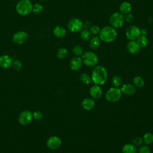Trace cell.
I'll return each instance as SVG.
<instances>
[{
  "label": "cell",
  "instance_id": "6da1fadb",
  "mask_svg": "<svg viewBox=\"0 0 153 153\" xmlns=\"http://www.w3.org/2000/svg\"><path fill=\"white\" fill-rule=\"evenodd\" d=\"M107 77V71L103 66H97L93 69L91 74V80L96 85L104 84L106 81Z\"/></svg>",
  "mask_w": 153,
  "mask_h": 153
},
{
  "label": "cell",
  "instance_id": "7a4b0ae2",
  "mask_svg": "<svg viewBox=\"0 0 153 153\" xmlns=\"http://www.w3.org/2000/svg\"><path fill=\"white\" fill-rule=\"evenodd\" d=\"M99 34L100 39L105 42H112L117 37L116 29L111 26H106L103 27L100 30Z\"/></svg>",
  "mask_w": 153,
  "mask_h": 153
},
{
  "label": "cell",
  "instance_id": "3957f363",
  "mask_svg": "<svg viewBox=\"0 0 153 153\" xmlns=\"http://www.w3.org/2000/svg\"><path fill=\"white\" fill-rule=\"evenodd\" d=\"M16 11L20 15L29 14L33 8V5L29 0H20L16 5Z\"/></svg>",
  "mask_w": 153,
  "mask_h": 153
},
{
  "label": "cell",
  "instance_id": "277c9868",
  "mask_svg": "<svg viewBox=\"0 0 153 153\" xmlns=\"http://www.w3.org/2000/svg\"><path fill=\"white\" fill-rule=\"evenodd\" d=\"M82 63L87 66H95L98 62V57L97 56L91 51L85 52L82 56Z\"/></svg>",
  "mask_w": 153,
  "mask_h": 153
},
{
  "label": "cell",
  "instance_id": "5b68a950",
  "mask_svg": "<svg viewBox=\"0 0 153 153\" xmlns=\"http://www.w3.org/2000/svg\"><path fill=\"white\" fill-rule=\"evenodd\" d=\"M121 97V91L117 87L110 88L106 93V99L110 102H115L120 99Z\"/></svg>",
  "mask_w": 153,
  "mask_h": 153
},
{
  "label": "cell",
  "instance_id": "8992f818",
  "mask_svg": "<svg viewBox=\"0 0 153 153\" xmlns=\"http://www.w3.org/2000/svg\"><path fill=\"white\" fill-rule=\"evenodd\" d=\"M124 22V17L123 14L119 12H115L112 14L109 18V23L112 27L119 28L121 27Z\"/></svg>",
  "mask_w": 153,
  "mask_h": 153
},
{
  "label": "cell",
  "instance_id": "52a82bcc",
  "mask_svg": "<svg viewBox=\"0 0 153 153\" xmlns=\"http://www.w3.org/2000/svg\"><path fill=\"white\" fill-rule=\"evenodd\" d=\"M140 35V29L135 26L131 25L128 26L126 31V36L130 41H135Z\"/></svg>",
  "mask_w": 153,
  "mask_h": 153
},
{
  "label": "cell",
  "instance_id": "ba28073f",
  "mask_svg": "<svg viewBox=\"0 0 153 153\" xmlns=\"http://www.w3.org/2000/svg\"><path fill=\"white\" fill-rule=\"evenodd\" d=\"M83 27L82 22L78 19L74 18L71 19L68 23V29L72 32H76L81 30Z\"/></svg>",
  "mask_w": 153,
  "mask_h": 153
},
{
  "label": "cell",
  "instance_id": "9c48e42d",
  "mask_svg": "<svg viewBox=\"0 0 153 153\" xmlns=\"http://www.w3.org/2000/svg\"><path fill=\"white\" fill-rule=\"evenodd\" d=\"M29 38V35L25 31H19L14 33L13 36V41L16 44H22L27 41Z\"/></svg>",
  "mask_w": 153,
  "mask_h": 153
},
{
  "label": "cell",
  "instance_id": "30bf717a",
  "mask_svg": "<svg viewBox=\"0 0 153 153\" xmlns=\"http://www.w3.org/2000/svg\"><path fill=\"white\" fill-rule=\"evenodd\" d=\"M33 114L30 111H24L20 113L19 117V122L22 125H27L32 121Z\"/></svg>",
  "mask_w": 153,
  "mask_h": 153
},
{
  "label": "cell",
  "instance_id": "8fae6325",
  "mask_svg": "<svg viewBox=\"0 0 153 153\" xmlns=\"http://www.w3.org/2000/svg\"><path fill=\"white\" fill-rule=\"evenodd\" d=\"M62 144L61 139L56 136L50 137L47 141V146L51 149H56L59 148Z\"/></svg>",
  "mask_w": 153,
  "mask_h": 153
},
{
  "label": "cell",
  "instance_id": "7c38bea8",
  "mask_svg": "<svg viewBox=\"0 0 153 153\" xmlns=\"http://www.w3.org/2000/svg\"><path fill=\"white\" fill-rule=\"evenodd\" d=\"M13 62V58L8 55H2L0 56V66L2 68H8Z\"/></svg>",
  "mask_w": 153,
  "mask_h": 153
},
{
  "label": "cell",
  "instance_id": "4fadbf2b",
  "mask_svg": "<svg viewBox=\"0 0 153 153\" xmlns=\"http://www.w3.org/2000/svg\"><path fill=\"white\" fill-rule=\"evenodd\" d=\"M90 94L93 99H97L102 96V90L99 85H94L90 88Z\"/></svg>",
  "mask_w": 153,
  "mask_h": 153
},
{
  "label": "cell",
  "instance_id": "5bb4252c",
  "mask_svg": "<svg viewBox=\"0 0 153 153\" xmlns=\"http://www.w3.org/2000/svg\"><path fill=\"white\" fill-rule=\"evenodd\" d=\"M82 64V61L81 58L79 57H75L71 60L69 66L72 70L77 71L81 67Z\"/></svg>",
  "mask_w": 153,
  "mask_h": 153
},
{
  "label": "cell",
  "instance_id": "9a60e30c",
  "mask_svg": "<svg viewBox=\"0 0 153 153\" xmlns=\"http://www.w3.org/2000/svg\"><path fill=\"white\" fill-rule=\"evenodd\" d=\"M121 91L123 93L127 95H133L136 91V87L130 84H125L121 88Z\"/></svg>",
  "mask_w": 153,
  "mask_h": 153
},
{
  "label": "cell",
  "instance_id": "2e32d148",
  "mask_svg": "<svg viewBox=\"0 0 153 153\" xmlns=\"http://www.w3.org/2000/svg\"><path fill=\"white\" fill-rule=\"evenodd\" d=\"M128 51L131 54H135L139 51L140 47L136 41H130L127 45Z\"/></svg>",
  "mask_w": 153,
  "mask_h": 153
},
{
  "label": "cell",
  "instance_id": "e0dca14e",
  "mask_svg": "<svg viewBox=\"0 0 153 153\" xmlns=\"http://www.w3.org/2000/svg\"><path fill=\"white\" fill-rule=\"evenodd\" d=\"M81 105L84 109L91 110L94 107L95 103L93 99L91 98H86L82 100Z\"/></svg>",
  "mask_w": 153,
  "mask_h": 153
},
{
  "label": "cell",
  "instance_id": "ac0fdd59",
  "mask_svg": "<svg viewBox=\"0 0 153 153\" xmlns=\"http://www.w3.org/2000/svg\"><path fill=\"white\" fill-rule=\"evenodd\" d=\"M131 10V5L127 1L122 2L120 6V13L123 14H126L129 13Z\"/></svg>",
  "mask_w": 153,
  "mask_h": 153
},
{
  "label": "cell",
  "instance_id": "d6986e66",
  "mask_svg": "<svg viewBox=\"0 0 153 153\" xmlns=\"http://www.w3.org/2000/svg\"><path fill=\"white\" fill-rule=\"evenodd\" d=\"M53 34L57 38H62L65 36L66 30L63 27L61 26H56L53 29Z\"/></svg>",
  "mask_w": 153,
  "mask_h": 153
},
{
  "label": "cell",
  "instance_id": "ffe728a7",
  "mask_svg": "<svg viewBox=\"0 0 153 153\" xmlns=\"http://www.w3.org/2000/svg\"><path fill=\"white\" fill-rule=\"evenodd\" d=\"M100 44V39L99 37L94 36L91 37L89 41V45L91 48L92 49H96L97 48Z\"/></svg>",
  "mask_w": 153,
  "mask_h": 153
},
{
  "label": "cell",
  "instance_id": "44dd1931",
  "mask_svg": "<svg viewBox=\"0 0 153 153\" xmlns=\"http://www.w3.org/2000/svg\"><path fill=\"white\" fill-rule=\"evenodd\" d=\"M122 152L123 153H136V148L134 145L127 143L123 146Z\"/></svg>",
  "mask_w": 153,
  "mask_h": 153
},
{
  "label": "cell",
  "instance_id": "7402d4cb",
  "mask_svg": "<svg viewBox=\"0 0 153 153\" xmlns=\"http://www.w3.org/2000/svg\"><path fill=\"white\" fill-rule=\"evenodd\" d=\"M137 44L140 48H143L146 47L148 44V39L145 35H140L136 41Z\"/></svg>",
  "mask_w": 153,
  "mask_h": 153
},
{
  "label": "cell",
  "instance_id": "603a6c76",
  "mask_svg": "<svg viewBox=\"0 0 153 153\" xmlns=\"http://www.w3.org/2000/svg\"><path fill=\"white\" fill-rule=\"evenodd\" d=\"M91 33L87 29H82L80 32V37L83 41H88L91 38Z\"/></svg>",
  "mask_w": 153,
  "mask_h": 153
},
{
  "label": "cell",
  "instance_id": "cb8c5ba5",
  "mask_svg": "<svg viewBox=\"0 0 153 153\" xmlns=\"http://www.w3.org/2000/svg\"><path fill=\"white\" fill-rule=\"evenodd\" d=\"M68 51L65 48H60L57 51V56L59 59H63L66 58L68 56Z\"/></svg>",
  "mask_w": 153,
  "mask_h": 153
},
{
  "label": "cell",
  "instance_id": "d4e9b609",
  "mask_svg": "<svg viewBox=\"0 0 153 153\" xmlns=\"http://www.w3.org/2000/svg\"><path fill=\"white\" fill-rule=\"evenodd\" d=\"M133 84L137 87H142L144 85V80L139 76H135L133 79Z\"/></svg>",
  "mask_w": 153,
  "mask_h": 153
},
{
  "label": "cell",
  "instance_id": "484cf974",
  "mask_svg": "<svg viewBox=\"0 0 153 153\" xmlns=\"http://www.w3.org/2000/svg\"><path fill=\"white\" fill-rule=\"evenodd\" d=\"M142 140L146 144H151L153 142V134L151 133H146L143 135Z\"/></svg>",
  "mask_w": 153,
  "mask_h": 153
},
{
  "label": "cell",
  "instance_id": "4316f807",
  "mask_svg": "<svg viewBox=\"0 0 153 153\" xmlns=\"http://www.w3.org/2000/svg\"><path fill=\"white\" fill-rule=\"evenodd\" d=\"M80 80L85 84H88L91 82V78L87 74H82L80 76Z\"/></svg>",
  "mask_w": 153,
  "mask_h": 153
},
{
  "label": "cell",
  "instance_id": "83f0119b",
  "mask_svg": "<svg viewBox=\"0 0 153 153\" xmlns=\"http://www.w3.org/2000/svg\"><path fill=\"white\" fill-rule=\"evenodd\" d=\"M112 82L114 86L118 87L121 85V84H122V82H123L122 78L119 75H115L112 78Z\"/></svg>",
  "mask_w": 153,
  "mask_h": 153
},
{
  "label": "cell",
  "instance_id": "f1b7e54d",
  "mask_svg": "<svg viewBox=\"0 0 153 153\" xmlns=\"http://www.w3.org/2000/svg\"><path fill=\"white\" fill-rule=\"evenodd\" d=\"M72 51H73V53L76 56H79L81 55H82V54H83L82 48L80 45L74 46L73 47Z\"/></svg>",
  "mask_w": 153,
  "mask_h": 153
},
{
  "label": "cell",
  "instance_id": "f546056e",
  "mask_svg": "<svg viewBox=\"0 0 153 153\" xmlns=\"http://www.w3.org/2000/svg\"><path fill=\"white\" fill-rule=\"evenodd\" d=\"M43 9H44L43 6L41 4H38L37 3V4H35L33 5L32 11L35 14H39L43 11Z\"/></svg>",
  "mask_w": 153,
  "mask_h": 153
},
{
  "label": "cell",
  "instance_id": "4dcf8cb0",
  "mask_svg": "<svg viewBox=\"0 0 153 153\" xmlns=\"http://www.w3.org/2000/svg\"><path fill=\"white\" fill-rule=\"evenodd\" d=\"M12 65H13V68H14L16 71H20V70L22 69V64L21 62L19 61V60H16L14 61V62H13Z\"/></svg>",
  "mask_w": 153,
  "mask_h": 153
},
{
  "label": "cell",
  "instance_id": "1f68e13d",
  "mask_svg": "<svg viewBox=\"0 0 153 153\" xmlns=\"http://www.w3.org/2000/svg\"><path fill=\"white\" fill-rule=\"evenodd\" d=\"M32 114H33V118L36 121H39L42 118L43 115L41 111H35Z\"/></svg>",
  "mask_w": 153,
  "mask_h": 153
},
{
  "label": "cell",
  "instance_id": "d6a6232c",
  "mask_svg": "<svg viewBox=\"0 0 153 153\" xmlns=\"http://www.w3.org/2000/svg\"><path fill=\"white\" fill-rule=\"evenodd\" d=\"M90 31L91 33L94 35H97L100 32V28L97 25H93L90 27Z\"/></svg>",
  "mask_w": 153,
  "mask_h": 153
},
{
  "label": "cell",
  "instance_id": "836d02e7",
  "mask_svg": "<svg viewBox=\"0 0 153 153\" xmlns=\"http://www.w3.org/2000/svg\"><path fill=\"white\" fill-rule=\"evenodd\" d=\"M151 150L146 145L140 146L139 149V153H150Z\"/></svg>",
  "mask_w": 153,
  "mask_h": 153
},
{
  "label": "cell",
  "instance_id": "e575fe53",
  "mask_svg": "<svg viewBox=\"0 0 153 153\" xmlns=\"http://www.w3.org/2000/svg\"><path fill=\"white\" fill-rule=\"evenodd\" d=\"M142 142V139L140 137H136L133 140V143L134 146H139L140 145Z\"/></svg>",
  "mask_w": 153,
  "mask_h": 153
},
{
  "label": "cell",
  "instance_id": "d590c367",
  "mask_svg": "<svg viewBox=\"0 0 153 153\" xmlns=\"http://www.w3.org/2000/svg\"><path fill=\"white\" fill-rule=\"evenodd\" d=\"M124 20H126L128 22H131L133 19V16L130 13L126 14L125 15V16H124Z\"/></svg>",
  "mask_w": 153,
  "mask_h": 153
},
{
  "label": "cell",
  "instance_id": "8d00e7d4",
  "mask_svg": "<svg viewBox=\"0 0 153 153\" xmlns=\"http://www.w3.org/2000/svg\"><path fill=\"white\" fill-rule=\"evenodd\" d=\"M90 25H91V23H90V22H88V21H86V22H85L83 23V26L85 27V29H87V28H88V27H90Z\"/></svg>",
  "mask_w": 153,
  "mask_h": 153
},
{
  "label": "cell",
  "instance_id": "74e56055",
  "mask_svg": "<svg viewBox=\"0 0 153 153\" xmlns=\"http://www.w3.org/2000/svg\"><path fill=\"white\" fill-rule=\"evenodd\" d=\"M140 34H142V35H146V30L145 29H142L140 30Z\"/></svg>",
  "mask_w": 153,
  "mask_h": 153
},
{
  "label": "cell",
  "instance_id": "f35d334b",
  "mask_svg": "<svg viewBox=\"0 0 153 153\" xmlns=\"http://www.w3.org/2000/svg\"><path fill=\"white\" fill-rule=\"evenodd\" d=\"M41 1H45V0H41Z\"/></svg>",
  "mask_w": 153,
  "mask_h": 153
}]
</instances>
